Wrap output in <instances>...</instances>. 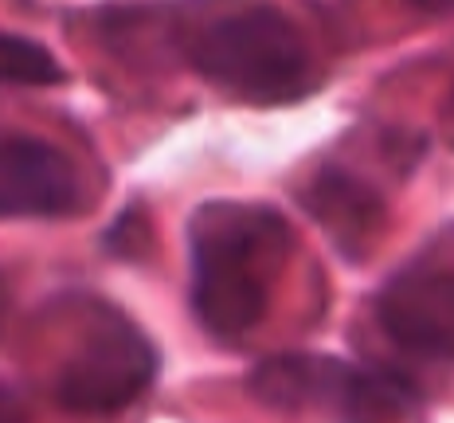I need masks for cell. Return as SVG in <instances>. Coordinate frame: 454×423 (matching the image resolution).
Listing matches in <instances>:
<instances>
[{
	"label": "cell",
	"mask_w": 454,
	"mask_h": 423,
	"mask_svg": "<svg viewBox=\"0 0 454 423\" xmlns=\"http://www.w3.org/2000/svg\"><path fill=\"white\" fill-rule=\"evenodd\" d=\"M188 59L212 87L251 106H286L317 87L314 59L278 8H239L188 40Z\"/></svg>",
	"instance_id": "obj_2"
},
{
	"label": "cell",
	"mask_w": 454,
	"mask_h": 423,
	"mask_svg": "<svg viewBox=\"0 0 454 423\" xmlns=\"http://www.w3.org/2000/svg\"><path fill=\"white\" fill-rule=\"evenodd\" d=\"M0 423H27V408L20 392H12L4 380H0Z\"/></svg>",
	"instance_id": "obj_9"
},
{
	"label": "cell",
	"mask_w": 454,
	"mask_h": 423,
	"mask_svg": "<svg viewBox=\"0 0 454 423\" xmlns=\"http://www.w3.org/2000/svg\"><path fill=\"white\" fill-rule=\"evenodd\" d=\"M63 79L67 71L43 43L0 32V87H55Z\"/></svg>",
	"instance_id": "obj_8"
},
{
	"label": "cell",
	"mask_w": 454,
	"mask_h": 423,
	"mask_svg": "<svg viewBox=\"0 0 454 423\" xmlns=\"http://www.w3.org/2000/svg\"><path fill=\"white\" fill-rule=\"evenodd\" d=\"M376 317L395 345L454 361V275L411 267L376 294Z\"/></svg>",
	"instance_id": "obj_5"
},
{
	"label": "cell",
	"mask_w": 454,
	"mask_h": 423,
	"mask_svg": "<svg viewBox=\"0 0 454 423\" xmlns=\"http://www.w3.org/2000/svg\"><path fill=\"white\" fill-rule=\"evenodd\" d=\"M408 4L419 8V12H427V16H442L454 8V0H408Z\"/></svg>",
	"instance_id": "obj_10"
},
{
	"label": "cell",
	"mask_w": 454,
	"mask_h": 423,
	"mask_svg": "<svg viewBox=\"0 0 454 423\" xmlns=\"http://www.w3.org/2000/svg\"><path fill=\"white\" fill-rule=\"evenodd\" d=\"M4 314H8V282L0 278V322H4Z\"/></svg>",
	"instance_id": "obj_11"
},
{
	"label": "cell",
	"mask_w": 454,
	"mask_h": 423,
	"mask_svg": "<svg viewBox=\"0 0 454 423\" xmlns=\"http://www.w3.org/2000/svg\"><path fill=\"white\" fill-rule=\"evenodd\" d=\"M301 200H306V208L337 235V243L356 239V235H372L384 220V204L376 200V192H368L356 176L337 173V168L321 173L317 181L306 188Z\"/></svg>",
	"instance_id": "obj_7"
},
{
	"label": "cell",
	"mask_w": 454,
	"mask_h": 423,
	"mask_svg": "<svg viewBox=\"0 0 454 423\" xmlns=\"http://www.w3.org/2000/svg\"><path fill=\"white\" fill-rule=\"evenodd\" d=\"M153 376L157 349L149 337L118 309L98 306L55 376V400L82 416H110L134 403Z\"/></svg>",
	"instance_id": "obj_3"
},
{
	"label": "cell",
	"mask_w": 454,
	"mask_h": 423,
	"mask_svg": "<svg viewBox=\"0 0 454 423\" xmlns=\"http://www.w3.org/2000/svg\"><path fill=\"white\" fill-rule=\"evenodd\" d=\"M329 369L321 372V388L314 408L329 411L333 423H400L415 403L408 376L372 364H348L340 356H325Z\"/></svg>",
	"instance_id": "obj_6"
},
{
	"label": "cell",
	"mask_w": 454,
	"mask_h": 423,
	"mask_svg": "<svg viewBox=\"0 0 454 423\" xmlns=\"http://www.w3.org/2000/svg\"><path fill=\"white\" fill-rule=\"evenodd\" d=\"M71 157L40 137H0V220H55L79 208Z\"/></svg>",
	"instance_id": "obj_4"
},
{
	"label": "cell",
	"mask_w": 454,
	"mask_h": 423,
	"mask_svg": "<svg viewBox=\"0 0 454 423\" xmlns=\"http://www.w3.org/2000/svg\"><path fill=\"white\" fill-rule=\"evenodd\" d=\"M294 235L270 204L207 200L192 215V306L215 341H239L262 322Z\"/></svg>",
	"instance_id": "obj_1"
}]
</instances>
